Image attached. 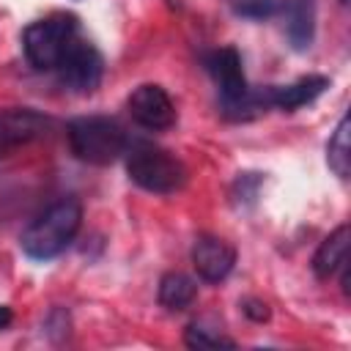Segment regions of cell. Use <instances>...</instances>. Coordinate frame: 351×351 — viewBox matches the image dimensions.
Listing matches in <instances>:
<instances>
[{
    "mask_svg": "<svg viewBox=\"0 0 351 351\" xmlns=\"http://www.w3.org/2000/svg\"><path fill=\"white\" fill-rule=\"evenodd\" d=\"M80 225H82V206L74 197H60L25 228L19 247L33 261H52L74 241Z\"/></svg>",
    "mask_w": 351,
    "mask_h": 351,
    "instance_id": "6da1fadb",
    "label": "cell"
},
{
    "mask_svg": "<svg viewBox=\"0 0 351 351\" xmlns=\"http://www.w3.org/2000/svg\"><path fill=\"white\" fill-rule=\"evenodd\" d=\"M66 140L71 154L85 165H110L121 154H126L129 134L126 129L107 115H80L69 121Z\"/></svg>",
    "mask_w": 351,
    "mask_h": 351,
    "instance_id": "7a4b0ae2",
    "label": "cell"
},
{
    "mask_svg": "<svg viewBox=\"0 0 351 351\" xmlns=\"http://www.w3.org/2000/svg\"><path fill=\"white\" fill-rule=\"evenodd\" d=\"M126 173L140 189L154 192V195L178 192L189 176L186 165L176 154L159 145H151V143L126 145Z\"/></svg>",
    "mask_w": 351,
    "mask_h": 351,
    "instance_id": "3957f363",
    "label": "cell"
},
{
    "mask_svg": "<svg viewBox=\"0 0 351 351\" xmlns=\"http://www.w3.org/2000/svg\"><path fill=\"white\" fill-rule=\"evenodd\" d=\"M80 36V22L71 14H49L36 19L22 33V49L33 69L55 71L69 44Z\"/></svg>",
    "mask_w": 351,
    "mask_h": 351,
    "instance_id": "277c9868",
    "label": "cell"
},
{
    "mask_svg": "<svg viewBox=\"0 0 351 351\" xmlns=\"http://www.w3.org/2000/svg\"><path fill=\"white\" fill-rule=\"evenodd\" d=\"M58 80L74 90V93H93L101 82V74H104V60L99 55V49L85 41L82 36H77L69 49L63 52L60 63H58Z\"/></svg>",
    "mask_w": 351,
    "mask_h": 351,
    "instance_id": "5b68a950",
    "label": "cell"
},
{
    "mask_svg": "<svg viewBox=\"0 0 351 351\" xmlns=\"http://www.w3.org/2000/svg\"><path fill=\"white\" fill-rule=\"evenodd\" d=\"M129 115L137 126L148 129V132H165L176 123V104L167 96V90L162 85H140L132 90L129 101Z\"/></svg>",
    "mask_w": 351,
    "mask_h": 351,
    "instance_id": "8992f818",
    "label": "cell"
},
{
    "mask_svg": "<svg viewBox=\"0 0 351 351\" xmlns=\"http://www.w3.org/2000/svg\"><path fill=\"white\" fill-rule=\"evenodd\" d=\"M206 71L211 74V80L217 82V90H219V107L228 110L230 104H236L239 99L247 96L250 85L244 80V69H241V58L233 47H219V49H211L206 58Z\"/></svg>",
    "mask_w": 351,
    "mask_h": 351,
    "instance_id": "52a82bcc",
    "label": "cell"
},
{
    "mask_svg": "<svg viewBox=\"0 0 351 351\" xmlns=\"http://www.w3.org/2000/svg\"><path fill=\"white\" fill-rule=\"evenodd\" d=\"M52 126V121L30 107H11L0 112V156H5L8 151L27 145L33 140H38L41 134H47V129Z\"/></svg>",
    "mask_w": 351,
    "mask_h": 351,
    "instance_id": "ba28073f",
    "label": "cell"
},
{
    "mask_svg": "<svg viewBox=\"0 0 351 351\" xmlns=\"http://www.w3.org/2000/svg\"><path fill=\"white\" fill-rule=\"evenodd\" d=\"M236 263V250L219 236H197L192 244V266L200 280L222 282Z\"/></svg>",
    "mask_w": 351,
    "mask_h": 351,
    "instance_id": "9c48e42d",
    "label": "cell"
},
{
    "mask_svg": "<svg viewBox=\"0 0 351 351\" xmlns=\"http://www.w3.org/2000/svg\"><path fill=\"white\" fill-rule=\"evenodd\" d=\"M326 88H329V77L307 74V77H302L291 85H269L266 96H269V107H277L282 112H293L304 104H313Z\"/></svg>",
    "mask_w": 351,
    "mask_h": 351,
    "instance_id": "30bf717a",
    "label": "cell"
},
{
    "mask_svg": "<svg viewBox=\"0 0 351 351\" xmlns=\"http://www.w3.org/2000/svg\"><path fill=\"white\" fill-rule=\"evenodd\" d=\"M285 11V36L293 49L304 52L310 49L315 38V3L313 0H288L282 5Z\"/></svg>",
    "mask_w": 351,
    "mask_h": 351,
    "instance_id": "8fae6325",
    "label": "cell"
},
{
    "mask_svg": "<svg viewBox=\"0 0 351 351\" xmlns=\"http://www.w3.org/2000/svg\"><path fill=\"white\" fill-rule=\"evenodd\" d=\"M346 258H348V225H340L335 233H329L318 244V250L313 255V271H315V277L318 280L335 277L343 269V263H348Z\"/></svg>",
    "mask_w": 351,
    "mask_h": 351,
    "instance_id": "7c38bea8",
    "label": "cell"
},
{
    "mask_svg": "<svg viewBox=\"0 0 351 351\" xmlns=\"http://www.w3.org/2000/svg\"><path fill=\"white\" fill-rule=\"evenodd\" d=\"M197 296V285L189 274L184 271H167L159 280V304L170 313H181L186 310Z\"/></svg>",
    "mask_w": 351,
    "mask_h": 351,
    "instance_id": "4fadbf2b",
    "label": "cell"
},
{
    "mask_svg": "<svg viewBox=\"0 0 351 351\" xmlns=\"http://www.w3.org/2000/svg\"><path fill=\"white\" fill-rule=\"evenodd\" d=\"M348 115L340 118V123L335 126L329 143H326V165L332 167V173L337 178H348L351 173V143H348Z\"/></svg>",
    "mask_w": 351,
    "mask_h": 351,
    "instance_id": "5bb4252c",
    "label": "cell"
},
{
    "mask_svg": "<svg viewBox=\"0 0 351 351\" xmlns=\"http://www.w3.org/2000/svg\"><path fill=\"white\" fill-rule=\"evenodd\" d=\"M184 343L189 348H233L236 343L230 337H225L217 326H208L206 321H195L186 326V335H184Z\"/></svg>",
    "mask_w": 351,
    "mask_h": 351,
    "instance_id": "9a60e30c",
    "label": "cell"
},
{
    "mask_svg": "<svg viewBox=\"0 0 351 351\" xmlns=\"http://www.w3.org/2000/svg\"><path fill=\"white\" fill-rule=\"evenodd\" d=\"M228 3L239 16H247V19H266L282 8L280 0H228Z\"/></svg>",
    "mask_w": 351,
    "mask_h": 351,
    "instance_id": "2e32d148",
    "label": "cell"
},
{
    "mask_svg": "<svg viewBox=\"0 0 351 351\" xmlns=\"http://www.w3.org/2000/svg\"><path fill=\"white\" fill-rule=\"evenodd\" d=\"M241 310H244V315H247L250 321H258V324H263V321L269 318L266 302H258V299H247V302L241 304Z\"/></svg>",
    "mask_w": 351,
    "mask_h": 351,
    "instance_id": "e0dca14e",
    "label": "cell"
},
{
    "mask_svg": "<svg viewBox=\"0 0 351 351\" xmlns=\"http://www.w3.org/2000/svg\"><path fill=\"white\" fill-rule=\"evenodd\" d=\"M11 318H14V313H11V307H5V304H0V329H5V326L11 324Z\"/></svg>",
    "mask_w": 351,
    "mask_h": 351,
    "instance_id": "ac0fdd59",
    "label": "cell"
}]
</instances>
